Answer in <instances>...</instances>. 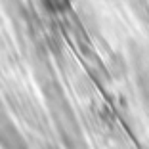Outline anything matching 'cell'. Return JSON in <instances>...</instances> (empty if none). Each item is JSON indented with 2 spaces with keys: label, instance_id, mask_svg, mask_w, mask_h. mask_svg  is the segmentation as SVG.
<instances>
[{
  "label": "cell",
  "instance_id": "6da1fadb",
  "mask_svg": "<svg viewBox=\"0 0 149 149\" xmlns=\"http://www.w3.org/2000/svg\"><path fill=\"white\" fill-rule=\"evenodd\" d=\"M0 147L2 149H29L27 141L10 120H0Z\"/></svg>",
  "mask_w": 149,
  "mask_h": 149
}]
</instances>
